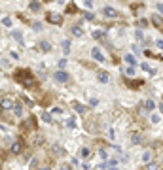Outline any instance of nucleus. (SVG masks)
Returning a JSON list of instances; mask_svg holds the SVG:
<instances>
[{"label":"nucleus","mask_w":163,"mask_h":170,"mask_svg":"<svg viewBox=\"0 0 163 170\" xmlns=\"http://www.w3.org/2000/svg\"><path fill=\"white\" fill-rule=\"evenodd\" d=\"M63 51H64V55L70 51V40H64V42H63Z\"/></svg>","instance_id":"nucleus-22"},{"label":"nucleus","mask_w":163,"mask_h":170,"mask_svg":"<svg viewBox=\"0 0 163 170\" xmlns=\"http://www.w3.org/2000/svg\"><path fill=\"white\" fill-rule=\"evenodd\" d=\"M14 38H15V42H19V45H23V36H21L19 30H14Z\"/></svg>","instance_id":"nucleus-20"},{"label":"nucleus","mask_w":163,"mask_h":170,"mask_svg":"<svg viewBox=\"0 0 163 170\" xmlns=\"http://www.w3.org/2000/svg\"><path fill=\"white\" fill-rule=\"evenodd\" d=\"M51 151L55 153L57 157H63L64 153H67V151H64V147H63V145H59V144H55V145H51Z\"/></svg>","instance_id":"nucleus-12"},{"label":"nucleus","mask_w":163,"mask_h":170,"mask_svg":"<svg viewBox=\"0 0 163 170\" xmlns=\"http://www.w3.org/2000/svg\"><path fill=\"white\" fill-rule=\"evenodd\" d=\"M0 163H2V157H0Z\"/></svg>","instance_id":"nucleus-41"},{"label":"nucleus","mask_w":163,"mask_h":170,"mask_svg":"<svg viewBox=\"0 0 163 170\" xmlns=\"http://www.w3.org/2000/svg\"><path fill=\"white\" fill-rule=\"evenodd\" d=\"M116 164H118V161H116V159H110V161L106 163V166H116Z\"/></svg>","instance_id":"nucleus-33"},{"label":"nucleus","mask_w":163,"mask_h":170,"mask_svg":"<svg viewBox=\"0 0 163 170\" xmlns=\"http://www.w3.org/2000/svg\"><path fill=\"white\" fill-rule=\"evenodd\" d=\"M97 77H99L101 83H106V81H108V74H106V72H99V74H97Z\"/></svg>","instance_id":"nucleus-18"},{"label":"nucleus","mask_w":163,"mask_h":170,"mask_svg":"<svg viewBox=\"0 0 163 170\" xmlns=\"http://www.w3.org/2000/svg\"><path fill=\"white\" fill-rule=\"evenodd\" d=\"M154 108H156V102H154V100H146V102H144V110L152 111Z\"/></svg>","instance_id":"nucleus-15"},{"label":"nucleus","mask_w":163,"mask_h":170,"mask_svg":"<svg viewBox=\"0 0 163 170\" xmlns=\"http://www.w3.org/2000/svg\"><path fill=\"white\" fill-rule=\"evenodd\" d=\"M53 79H55L57 83H68V81H70V76H68L67 72L59 70V72H55V76H53Z\"/></svg>","instance_id":"nucleus-3"},{"label":"nucleus","mask_w":163,"mask_h":170,"mask_svg":"<svg viewBox=\"0 0 163 170\" xmlns=\"http://www.w3.org/2000/svg\"><path fill=\"white\" fill-rule=\"evenodd\" d=\"M91 55H93V59H95L97 62H104V55L101 53L99 47H93V49H91Z\"/></svg>","instance_id":"nucleus-8"},{"label":"nucleus","mask_w":163,"mask_h":170,"mask_svg":"<svg viewBox=\"0 0 163 170\" xmlns=\"http://www.w3.org/2000/svg\"><path fill=\"white\" fill-rule=\"evenodd\" d=\"M127 87H131V89L142 87V79H127Z\"/></svg>","instance_id":"nucleus-13"},{"label":"nucleus","mask_w":163,"mask_h":170,"mask_svg":"<svg viewBox=\"0 0 163 170\" xmlns=\"http://www.w3.org/2000/svg\"><path fill=\"white\" fill-rule=\"evenodd\" d=\"M125 62H129L131 66H135V64H137V61H135V57H133V55H125Z\"/></svg>","instance_id":"nucleus-23"},{"label":"nucleus","mask_w":163,"mask_h":170,"mask_svg":"<svg viewBox=\"0 0 163 170\" xmlns=\"http://www.w3.org/2000/svg\"><path fill=\"white\" fill-rule=\"evenodd\" d=\"M152 25H154L157 30L163 28V21H161V15H159V13H157V15H152Z\"/></svg>","instance_id":"nucleus-9"},{"label":"nucleus","mask_w":163,"mask_h":170,"mask_svg":"<svg viewBox=\"0 0 163 170\" xmlns=\"http://www.w3.org/2000/svg\"><path fill=\"white\" fill-rule=\"evenodd\" d=\"M2 144H4V145L12 144V136H4V138H2Z\"/></svg>","instance_id":"nucleus-28"},{"label":"nucleus","mask_w":163,"mask_h":170,"mask_svg":"<svg viewBox=\"0 0 163 170\" xmlns=\"http://www.w3.org/2000/svg\"><path fill=\"white\" fill-rule=\"evenodd\" d=\"M30 11H40V2H36V0H32V2L29 4Z\"/></svg>","instance_id":"nucleus-17"},{"label":"nucleus","mask_w":163,"mask_h":170,"mask_svg":"<svg viewBox=\"0 0 163 170\" xmlns=\"http://www.w3.org/2000/svg\"><path fill=\"white\" fill-rule=\"evenodd\" d=\"M83 17L87 19V21H91V19H93V15H91V13H83Z\"/></svg>","instance_id":"nucleus-39"},{"label":"nucleus","mask_w":163,"mask_h":170,"mask_svg":"<svg viewBox=\"0 0 163 170\" xmlns=\"http://www.w3.org/2000/svg\"><path fill=\"white\" fill-rule=\"evenodd\" d=\"M74 110L78 113H85V106H82V104H74Z\"/></svg>","instance_id":"nucleus-24"},{"label":"nucleus","mask_w":163,"mask_h":170,"mask_svg":"<svg viewBox=\"0 0 163 170\" xmlns=\"http://www.w3.org/2000/svg\"><path fill=\"white\" fill-rule=\"evenodd\" d=\"M57 64H59V68H64V64H67V59H61Z\"/></svg>","instance_id":"nucleus-35"},{"label":"nucleus","mask_w":163,"mask_h":170,"mask_svg":"<svg viewBox=\"0 0 163 170\" xmlns=\"http://www.w3.org/2000/svg\"><path fill=\"white\" fill-rule=\"evenodd\" d=\"M142 138H140V134H133V144H140Z\"/></svg>","instance_id":"nucleus-27"},{"label":"nucleus","mask_w":163,"mask_h":170,"mask_svg":"<svg viewBox=\"0 0 163 170\" xmlns=\"http://www.w3.org/2000/svg\"><path fill=\"white\" fill-rule=\"evenodd\" d=\"M150 159H152V153H150V151H146V153H144V157H142V161H144V163H148Z\"/></svg>","instance_id":"nucleus-29"},{"label":"nucleus","mask_w":163,"mask_h":170,"mask_svg":"<svg viewBox=\"0 0 163 170\" xmlns=\"http://www.w3.org/2000/svg\"><path fill=\"white\" fill-rule=\"evenodd\" d=\"M0 62H2V66H4V68H8V66H10V62H8L6 59H2V61H0Z\"/></svg>","instance_id":"nucleus-38"},{"label":"nucleus","mask_w":163,"mask_h":170,"mask_svg":"<svg viewBox=\"0 0 163 170\" xmlns=\"http://www.w3.org/2000/svg\"><path fill=\"white\" fill-rule=\"evenodd\" d=\"M14 77H15V81L17 83H21L23 87H27V89H30V87H34V76H32V72L29 70V68H17L15 70V74H14Z\"/></svg>","instance_id":"nucleus-1"},{"label":"nucleus","mask_w":163,"mask_h":170,"mask_svg":"<svg viewBox=\"0 0 163 170\" xmlns=\"http://www.w3.org/2000/svg\"><path fill=\"white\" fill-rule=\"evenodd\" d=\"M10 151H12V153H15V155H19L21 151H23V142H21V140H15V142H12V145H10Z\"/></svg>","instance_id":"nucleus-6"},{"label":"nucleus","mask_w":163,"mask_h":170,"mask_svg":"<svg viewBox=\"0 0 163 170\" xmlns=\"http://www.w3.org/2000/svg\"><path fill=\"white\" fill-rule=\"evenodd\" d=\"M42 119H44L46 123H51V115H49L48 111H44V113H42Z\"/></svg>","instance_id":"nucleus-26"},{"label":"nucleus","mask_w":163,"mask_h":170,"mask_svg":"<svg viewBox=\"0 0 163 170\" xmlns=\"http://www.w3.org/2000/svg\"><path fill=\"white\" fill-rule=\"evenodd\" d=\"M103 38V32L101 30H93V40H101Z\"/></svg>","instance_id":"nucleus-25"},{"label":"nucleus","mask_w":163,"mask_h":170,"mask_svg":"<svg viewBox=\"0 0 163 170\" xmlns=\"http://www.w3.org/2000/svg\"><path fill=\"white\" fill-rule=\"evenodd\" d=\"M38 166V161H36V159H32V161H30V168H36Z\"/></svg>","instance_id":"nucleus-36"},{"label":"nucleus","mask_w":163,"mask_h":170,"mask_svg":"<svg viewBox=\"0 0 163 170\" xmlns=\"http://www.w3.org/2000/svg\"><path fill=\"white\" fill-rule=\"evenodd\" d=\"M161 121V117L157 115V113H154V115H152V123H159Z\"/></svg>","instance_id":"nucleus-31"},{"label":"nucleus","mask_w":163,"mask_h":170,"mask_svg":"<svg viewBox=\"0 0 163 170\" xmlns=\"http://www.w3.org/2000/svg\"><path fill=\"white\" fill-rule=\"evenodd\" d=\"M46 19H48V23H53V25H61V23H63V17L59 13H53V11L46 15Z\"/></svg>","instance_id":"nucleus-5"},{"label":"nucleus","mask_w":163,"mask_h":170,"mask_svg":"<svg viewBox=\"0 0 163 170\" xmlns=\"http://www.w3.org/2000/svg\"><path fill=\"white\" fill-rule=\"evenodd\" d=\"M85 6H87V8H91V6H93V0H85Z\"/></svg>","instance_id":"nucleus-40"},{"label":"nucleus","mask_w":163,"mask_h":170,"mask_svg":"<svg viewBox=\"0 0 163 170\" xmlns=\"http://www.w3.org/2000/svg\"><path fill=\"white\" fill-rule=\"evenodd\" d=\"M82 32H83V30H82V27H78V25H74V27H72V34H74V36H82Z\"/></svg>","instance_id":"nucleus-21"},{"label":"nucleus","mask_w":163,"mask_h":170,"mask_svg":"<svg viewBox=\"0 0 163 170\" xmlns=\"http://www.w3.org/2000/svg\"><path fill=\"white\" fill-rule=\"evenodd\" d=\"M67 127H70V129H74V127H76V123H74V119H68V121H67Z\"/></svg>","instance_id":"nucleus-34"},{"label":"nucleus","mask_w":163,"mask_h":170,"mask_svg":"<svg viewBox=\"0 0 163 170\" xmlns=\"http://www.w3.org/2000/svg\"><path fill=\"white\" fill-rule=\"evenodd\" d=\"M80 155H82L83 159H89V157H91V149H89V147H82V151H80Z\"/></svg>","instance_id":"nucleus-16"},{"label":"nucleus","mask_w":163,"mask_h":170,"mask_svg":"<svg viewBox=\"0 0 163 170\" xmlns=\"http://www.w3.org/2000/svg\"><path fill=\"white\" fill-rule=\"evenodd\" d=\"M34 129H36V117H27L23 123L19 125V130L23 132V134L29 132V130H34Z\"/></svg>","instance_id":"nucleus-2"},{"label":"nucleus","mask_w":163,"mask_h":170,"mask_svg":"<svg viewBox=\"0 0 163 170\" xmlns=\"http://www.w3.org/2000/svg\"><path fill=\"white\" fill-rule=\"evenodd\" d=\"M14 104H15V102H14V98H10V96H6V98H2V100H0V108H2L4 111H10V110L14 108Z\"/></svg>","instance_id":"nucleus-4"},{"label":"nucleus","mask_w":163,"mask_h":170,"mask_svg":"<svg viewBox=\"0 0 163 170\" xmlns=\"http://www.w3.org/2000/svg\"><path fill=\"white\" fill-rule=\"evenodd\" d=\"M2 23H4V27H12V19H8V17H4Z\"/></svg>","instance_id":"nucleus-30"},{"label":"nucleus","mask_w":163,"mask_h":170,"mask_svg":"<svg viewBox=\"0 0 163 170\" xmlns=\"http://www.w3.org/2000/svg\"><path fill=\"white\" fill-rule=\"evenodd\" d=\"M46 2H49V0H46Z\"/></svg>","instance_id":"nucleus-42"},{"label":"nucleus","mask_w":163,"mask_h":170,"mask_svg":"<svg viewBox=\"0 0 163 170\" xmlns=\"http://www.w3.org/2000/svg\"><path fill=\"white\" fill-rule=\"evenodd\" d=\"M44 142H46V136H44V134H40V132H36V134H34V138H32V144H34V145H42Z\"/></svg>","instance_id":"nucleus-11"},{"label":"nucleus","mask_w":163,"mask_h":170,"mask_svg":"<svg viewBox=\"0 0 163 170\" xmlns=\"http://www.w3.org/2000/svg\"><path fill=\"white\" fill-rule=\"evenodd\" d=\"M32 27H34V30H42V25H40V23H32Z\"/></svg>","instance_id":"nucleus-37"},{"label":"nucleus","mask_w":163,"mask_h":170,"mask_svg":"<svg viewBox=\"0 0 163 170\" xmlns=\"http://www.w3.org/2000/svg\"><path fill=\"white\" fill-rule=\"evenodd\" d=\"M67 13H78V8H76V4L70 2V4L67 6Z\"/></svg>","instance_id":"nucleus-19"},{"label":"nucleus","mask_w":163,"mask_h":170,"mask_svg":"<svg viewBox=\"0 0 163 170\" xmlns=\"http://www.w3.org/2000/svg\"><path fill=\"white\" fill-rule=\"evenodd\" d=\"M125 74H127V76H133V74H135V68H133V66H129L127 70H125Z\"/></svg>","instance_id":"nucleus-32"},{"label":"nucleus","mask_w":163,"mask_h":170,"mask_svg":"<svg viewBox=\"0 0 163 170\" xmlns=\"http://www.w3.org/2000/svg\"><path fill=\"white\" fill-rule=\"evenodd\" d=\"M103 13L106 15V17H110V19H116V17H119V13L114 9V8H110V6H106L104 9H103Z\"/></svg>","instance_id":"nucleus-7"},{"label":"nucleus","mask_w":163,"mask_h":170,"mask_svg":"<svg viewBox=\"0 0 163 170\" xmlns=\"http://www.w3.org/2000/svg\"><path fill=\"white\" fill-rule=\"evenodd\" d=\"M14 113H15V115L17 117H21V115H23V106H21V104H14Z\"/></svg>","instance_id":"nucleus-14"},{"label":"nucleus","mask_w":163,"mask_h":170,"mask_svg":"<svg viewBox=\"0 0 163 170\" xmlns=\"http://www.w3.org/2000/svg\"><path fill=\"white\" fill-rule=\"evenodd\" d=\"M38 49H40L42 53H48V51H51V43L46 42V40H42V42L38 43Z\"/></svg>","instance_id":"nucleus-10"}]
</instances>
